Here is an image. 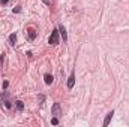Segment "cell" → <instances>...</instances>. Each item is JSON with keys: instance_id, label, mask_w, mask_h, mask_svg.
Returning a JSON list of instances; mask_svg holds the SVG:
<instances>
[{"instance_id": "6da1fadb", "label": "cell", "mask_w": 129, "mask_h": 127, "mask_svg": "<svg viewBox=\"0 0 129 127\" xmlns=\"http://www.w3.org/2000/svg\"><path fill=\"white\" fill-rule=\"evenodd\" d=\"M0 106L2 108H6V109H9L12 105H11V96H9V93H2L0 94Z\"/></svg>"}, {"instance_id": "7a4b0ae2", "label": "cell", "mask_w": 129, "mask_h": 127, "mask_svg": "<svg viewBox=\"0 0 129 127\" xmlns=\"http://www.w3.org/2000/svg\"><path fill=\"white\" fill-rule=\"evenodd\" d=\"M59 40H60V36H59V30H53V33L50 34L48 43H50V45H59Z\"/></svg>"}, {"instance_id": "3957f363", "label": "cell", "mask_w": 129, "mask_h": 127, "mask_svg": "<svg viewBox=\"0 0 129 127\" xmlns=\"http://www.w3.org/2000/svg\"><path fill=\"white\" fill-rule=\"evenodd\" d=\"M51 114H53V117H57V118L62 117V106H60V103H54V105H53Z\"/></svg>"}, {"instance_id": "277c9868", "label": "cell", "mask_w": 129, "mask_h": 127, "mask_svg": "<svg viewBox=\"0 0 129 127\" xmlns=\"http://www.w3.org/2000/svg\"><path fill=\"white\" fill-rule=\"evenodd\" d=\"M74 85H75V73L72 72V73H71V76L68 78V88H69V90H72V88H74Z\"/></svg>"}, {"instance_id": "5b68a950", "label": "cell", "mask_w": 129, "mask_h": 127, "mask_svg": "<svg viewBox=\"0 0 129 127\" xmlns=\"http://www.w3.org/2000/svg\"><path fill=\"white\" fill-rule=\"evenodd\" d=\"M113 115H114V111H111V112H108V114H107V117H105V120H104V126H105V127L110 124V121H111Z\"/></svg>"}, {"instance_id": "8992f818", "label": "cell", "mask_w": 129, "mask_h": 127, "mask_svg": "<svg viewBox=\"0 0 129 127\" xmlns=\"http://www.w3.org/2000/svg\"><path fill=\"white\" fill-rule=\"evenodd\" d=\"M9 43H11L12 46H15V45H17V33L9 34Z\"/></svg>"}, {"instance_id": "52a82bcc", "label": "cell", "mask_w": 129, "mask_h": 127, "mask_svg": "<svg viewBox=\"0 0 129 127\" xmlns=\"http://www.w3.org/2000/svg\"><path fill=\"white\" fill-rule=\"evenodd\" d=\"M59 33L62 34V37H63V40L66 42V40H68V34H66V30H64V27L62 26V24L59 26Z\"/></svg>"}, {"instance_id": "ba28073f", "label": "cell", "mask_w": 129, "mask_h": 127, "mask_svg": "<svg viewBox=\"0 0 129 127\" xmlns=\"http://www.w3.org/2000/svg\"><path fill=\"white\" fill-rule=\"evenodd\" d=\"M44 79H45V84H47V85H51V84H53V76H51L50 73H45Z\"/></svg>"}, {"instance_id": "9c48e42d", "label": "cell", "mask_w": 129, "mask_h": 127, "mask_svg": "<svg viewBox=\"0 0 129 127\" xmlns=\"http://www.w3.org/2000/svg\"><path fill=\"white\" fill-rule=\"evenodd\" d=\"M15 108H17V111H23L24 109V103L21 100H17L15 102Z\"/></svg>"}, {"instance_id": "30bf717a", "label": "cell", "mask_w": 129, "mask_h": 127, "mask_svg": "<svg viewBox=\"0 0 129 127\" xmlns=\"http://www.w3.org/2000/svg\"><path fill=\"white\" fill-rule=\"evenodd\" d=\"M27 37H29L30 40H33V39L36 37V32H35V30H29V33H27Z\"/></svg>"}, {"instance_id": "8fae6325", "label": "cell", "mask_w": 129, "mask_h": 127, "mask_svg": "<svg viewBox=\"0 0 129 127\" xmlns=\"http://www.w3.org/2000/svg\"><path fill=\"white\" fill-rule=\"evenodd\" d=\"M59 120H60V118L53 117V118H51V124H53V126H57V124H59Z\"/></svg>"}, {"instance_id": "7c38bea8", "label": "cell", "mask_w": 129, "mask_h": 127, "mask_svg": "<svg viewBox=\"0 0 129 127\" xmlns=\"http://www.w3.org/2000/svg\"><path fill=\"white\" fill-rule=\"evenodd\" d=\"M45 102V96H39V105H44Z\"/></svg>"}, {"instance_id": "4fadbf2b", "label": "cell", "mask_w": 129, "mask_h": 127, "mask_svg": "<svg viewBox=\"0 0 129 127\" xmlns=\"http://www.w3.org/2000/svg\"><path fill=\"white\" fill-rule=\"evenodd\" d=\"M20 11H21V6H15V8H14V12H15V14L20 12Z\"/></svg>"}, {"instance_id": "5bb4252c", "label": "cell", "mask_w": 129, "mask_h": 127, "mask_svg": "<svg viewBox=\"0 0 129 127\" xmlns=\"http://www.w3.org/2000/svg\"><path fill=\"white\" fill-rule=\"evenodd\" d=\"M8 87H9V82H8V81H5V82H3V90H6Z\"/></svg>"}, {"instance_id": "9a60e30c", "label": "cell", "mask_w": 129, "mask_h": 127, "mask_svg": "<svg viewBox=\"0 0 129 127\" xmlns=\"http://www.w3.org/2000/svg\"><path fill=\"white\" fill-rule=\"evenodd\" d=\"M8 2H9V0H0V5H6Z\"/></svg>"}, {"instance_id": "2e32d148", "label": "cell", "mask_w": 129, "mask_h": 127, "mask_svg": "<svg viewBox=\"0 0 129 127\" xmlns=\"http://www.w3.org/2000/svg\"><path fill=\"white\" fill-rule=\"evenodd\" d=\"M42 2H44L45 5H50V0H42Z\"/></svg>"}]
</instances>
